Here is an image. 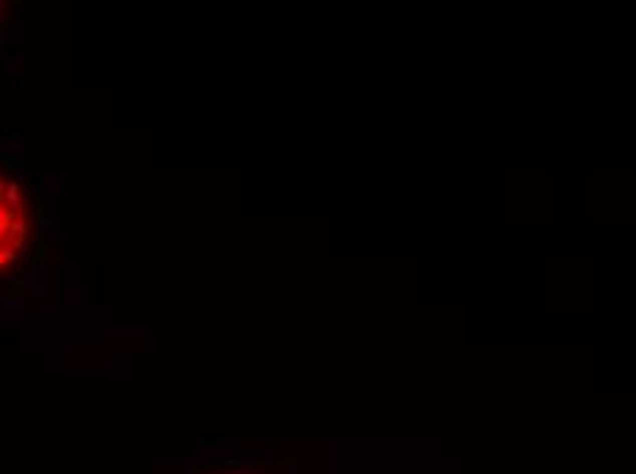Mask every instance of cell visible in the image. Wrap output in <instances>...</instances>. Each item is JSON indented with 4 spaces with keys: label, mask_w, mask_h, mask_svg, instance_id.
Returning a JSON list of instances; mask_svg holds the SVG:
<instances>
[{
    "label": "cell",
    "mask_w": 636,
    "mask_h": 474,
    "mask_svg": "<svg viewBox=\"0 0 636 474\" xmlns=\"http://www.w3.org/2000/svg\"><path fill=\"white\" fill-rule=\"evenodd\" d=\"M39 225H42V242L47 244V242H50V239H52V227H55V222H52L50 216H44V219L39 222Z\"/></svg>",
    "instance_id": "5"
},
{
    "label": "cell",
    "mask_w": 636,
    "mask_h": 474,
    "mask_svg": "<svg viewBox=\"0 0 636 474\" xmlns=\"http://www.w3.org/2000/svg\"><path fill=\"white\" fill-rule=\"evenodd\" d=\"M0 307H3V299H0Z\"/></svg>",
    "instance_id": "11"
},
{
    "label": "cell",
    "mask_w": 636,
    "mask_h": 474,
    "mask_svg": "<svg viewBox=\"0 0 636 474\" xmlns=\"http://www.w3.org/2000/svg\"><path fill=\"white\" fill-rule=\"evenodd\" d=\"M0 225H6V227L11 225V211H9L6 203H0Z\"/></svg>",
    "instance_id": "9"
},
{
    "label": "cell",
    "mask_w": 636,
    "mask_h": 474,
    "mask_svg": "<svg viewBox=\"0 0 636 474\" xmlns=\"http://www.w3.org/2000/svg\"><path fill=\"white\" fill-rule=\"evenodd\" d=\"M6 239H9V227H6V225H0V244H3Z\"/></svg>",
    "instance_id": "10"
},
{
    "label": "cell",
    "mask_w": 636,
    "mask_h": 474,
    "mask_svg": "<svg viewBox=\"0 0 636 474\" xmlns=\"http://www.w3.org/2000/svg\"><path fill=\"white\" fill-rule=\"evenodd\" d=\"M47 189H50V178L42 173V175H36V197H44L47 195Z\"/></svg>",
    "instance_id": "6"
},
{
    "label": "cell",
    "mask_w": 636,
    "mask_h": 474,
    "mask_svg": "<svg viewBox=\"0 0 636 474\" xmlns=\"http://www.w3.org/2000/svg\"><path fill=\"white\" fill-rule=\"evenodd\" d=\"M9 233L14 239H22L25 242V236H28V219H22V216H14L11 219V225H9Z\"/></svg>",
    "instance_id": "4"
},
{
    "label": "cell",
    "mask_w": 636,
    "mask_h": 474,
    "mask_svg": "<svg viewBox=\"0 0 636 474\" xmlns=\"http://www.w3.org/2000/svg\"><path fill=\"white\" fill-rule=\"evenodd\" d=\"M44 258H47V244L39 242V247H36V253H33L31 263H33V266H39V263H44Z\"/></svg>",
    "instance_id": "7"
},
{
    "label": "cell",
    "mask_w": 636,
    "mask_h": 474,
    "mask_svg": "<svg viewBox=\"0 0 636 474\" xmlns=\"http://www.w3.org/2000/svg\"><path fill=\"white\" fill-rule=\"evenodd\" d=\"M3 200H6V206H9V211H20L25 203H22V195H20V184L17 181H9L6 184V189H3Z\"/></svg>",
    "instance_id": "1"
},
{
    "label": "cell",
    "mask_w": 636,
    "mask_h": 474,
    "mask_svg": "<svg viewBox=\"0 0 636 474\" xmlns=\"http://www.w3.org/2000/svg\"><path fill=\"white\" fill-rule=\"evenodd\" d=\"M22 304H25V302H22L20 296H11V299H3V307H6V310H20Z\"/></svg>",
    "instance_id": "8"
},
{
    "label": "cell",
    "mask_w": 636,
    "mask_h": 474,
    "mask_svg": "<svg viewBox=\"0 0 636 474\" xmlns=\"http://www.w3.org/2000/svg\"><path fill=\"white\" fill-rule=\"evenodd\" d=\"M0 165H3V167H9V170L14 173L17 178L22 175V156H20V154H9V156H3V154H0Z\"/></svg>",
    "instance_id": "3"
},
{
    "label": "cell",
    "mask_w": 636,
    "mask_h": 474,
    "mask_svg": "<svg viewBox=\"0 0 636 474\" xmlns=\"http://www.w3.org/2000/svg\"><path fill=\"white\" fill-rule=\"evenodd\" d=\"M22 140H25V134H22L20 129H9V132L3 134V148H9V151H14V154H20Z\"/></svg>",
    "instance_id": "2"
}]
</instances>
